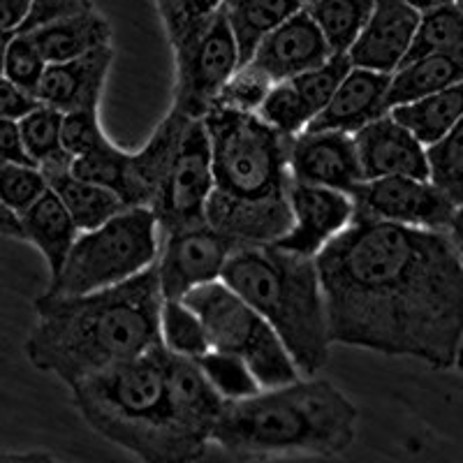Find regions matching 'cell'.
Returning a JSON list of instances; mask_svg holds the SVG:
<instances>
[{
	"mask_svg": "<svg viewBox=\"0 0 463 463\" xmlns=\"http://www.w3.org/2000/svg\"><path fill=\"white\" fill-rule=\"evenodd\" d=\"M316 262L332 343L457 366L463 262L448 230L354 218Z\"/></svg>",
	"mask_w": 463,
	"mask_h": 463,
	"instance_id": "6da1fadb",
	"label": "cell"
},
{
	"mask_svg": "<svg viewBox=\"0 0 463 463\" xmlns=\"http://www.w3.org/2000/svg\"><path fill=\"white\" fill-rule=\"evenodd\" d=\"M156 264L135 279L86 295H40L35 325L24 343L28 362L74 384L160 345L163 311Z\"/></svg>",
	"mask_w": 463,
	"mask_h": 463,
	"instance_id": "7a4b0ae2",
	"label": "cell"
},
{
	"mask_svg": "<svg viewBox=\"0 0 463 463\" xmlns=\"http://www.w3.org/2000/svg\"><path fill=\"white\" fill-rule=\"evenodd\" d=\"M213 165L206 222L237 243H274L292 225L289 144L258 114L211 107L204 116Z\"/></svg>",
	"mask_w": 463,
	"mask_h": 463,
	"instance_id": "3957f363",
	"label": "cell"
},
{
	"mask_svg": "<svg viewBox=\"0 0 463 463\" xmlns=\"http://www.w3.org/2000/svg\"><path fill=\"white\" fill-rule=\"evenodd\" d=\"M359 412L326 380H292L239 401H225L211 442L243 461L338 457L353 448Z\"/></svg>",
	"mask_w": 463,
	"mask_h": 463,
	"instance_id": "277c9868",
	"label": "cell"
},
{
	"mask_svg": "<svg viewBox=\"0 0 463 463\" xmlns=\"http://www.w3.org/2000/svg\"><path fill=\"white\" fill-rule=\"evenodd\" d=\"M70 394L81 420L132 457L146 463L202 458L174 420L163 343L81 380Z\"/></svg>",
	"mask_w": 463,
	"mask_h": 463,
	"instance_id": "5b68a950",
	"label": "cell"
},
{
	"mask_svg": "<svg viewBox=\"0 0 463 463\" xmlns=\"http://www.w3.org/2000/svg\"><path fill=\"white\" fill-rule=\"evenodd\" d=\"M221 280L274 326L299 373L325 369L332 336L316 258L279 243H239Z\"/></svg>",
	"mask_w": 463,
	"mask_h": 463,
	"instance_id": "8992f818",
	"label": "cell"
},
{
	"mask_svg": "<svg viewBox=\"0 0 463 463\" xmlns=\"http://www.w3.org/2000/svg\"><path fill=\"white\" fill-rule=\"evenodd\" d=\"M160 241L156 213L146 206H128L100 227L81 232L47 292L72 297L126 283L156 264Z\"/></svg>",
	"mask_w": 463,
	"mask_h": 463,
	"instance_id": "52a82bcc",
	"label": "cell"
},
{
	"mask_svg": "<svg viewBox=\"0 0 463 463\" xmlns=\"http://www.w3.org/2000/svg\"><path fill=\"white\" fill-rule=\"evenodd\" d=\"M184 301L204 322L211 347L239 354L253 369L262 390L301 378L274 326L227 283L200 285Z\"/></svg>",
	"mask_w": 463,
	"mask_h": 463,
	"instance_id": "ba28073f",
	"label": "cell"
},
{
	"mask_svg": "<svg viewBox=\"0 0 463 463\" xmlns=\"http://www.w3.org/2000/svg\"><path fill=\"white\" fill-rule=\"evenodd\" d=\"M172 49L176 63L172 107L190 118H204L225 81L241 65L227 16L218 10Z\"/></svg>",
	"mask_w": 463,
	"mask_h": 463,
	"instance_id": "9c48e42d",
	"label": "cell"
},
{
	"mask_svg": "<svg viewBox=\"0 0 463 463\" xmlns=\"http://www.w3.org/2000/svg\"><path fill=\"white\" fill-rule=\"evenodd\" d=\"M211 193H213V165H211L209 132L204 118H193L185 128L179 151L174 156L163 195L153 209L160 222V232L167 234L184 227L204 225Z\"/></svg>",
	"mask_w": 463,
	"mask_h": 463,
	"instance_id": "30bf717a",
	"label": "cell"
},
{
	"mask_svg": "<svg viewBox=\"0 0 463 463\" xmlns=\"http://www.w3.org/2000/svg\"><path fill=\"white\" fill-rule=\"evenodd\" d=\"M350 195L357 211L354 218L449 232L457 213V204L431 179L383 176L362 181Z\"/></svg>",
	"mask_w": 463,
	"mask_h": 463,
	"instance_id": "8fae6325",
	"label": "cell"
},
{
	"mask_svg": "<svg viewBox=\"0 0 463 463\" xmlns=\"http://www.w3.org/2000/svg\"><path fill=\"white\" fill-rule=\"evenodd\" d=\"M239 243L209 222L163 234L156 260L165 299H184L188 292L222 279V269Z\"/></svg>",
	"mask_w": 463,
	"mask_h": 463,
	"instance_id": "7c38bea8",
	"label": "cell"
},
{
	"mask_svg": "<svg viewBox=\"0 0 463 463\" xmlns=\"http://www.w3.org/2000/svg\"><path fill=\"white\" fill-rule=\"evenodd\" d=\"M289 209H292V225L274 243L308 258H317L322 248L336 239L357 216L350 193L301 184L295 179L289 185Z\"/></svg>",
	"mask_w": 463,
	"mask_h": 463,
	"instance_id": "4fadbf2b",
	"label": "cell"
},
{
	"mask_svg": "<svg viewBox=\"0 0 463 463\" xmlns=\"http://www.w3.org/2000/svg\"><path fill=\"white\" fill-rule=\"evenodd\" d=\"M289 172L301 184L353 193L364 181L354 135L308 128L289 144Z\"/></svg>",
	"mask_w": 463,
	"mask_h": 463,
	"instance_id": "5bb4252c",
	"label": "cell"
},
{
	"mask_svg": "<svg viewBox=\"0 0 463 463\" xmlns=\"http://www.w3.org/2000/svg\"><path fill=\"white\" fill-rule=\"evenodd\" d=\"M165 375H167L169 403L176 427L195 448V452L204 457L225 399L202 373L197 359L174 354L167 347H165Z\"/></svg>",
	"mask_w": 463,
	"mask_h": 463,
	"instance_id": "9a60e30c",
	"label": "cell"
},
{
	"mask_svg": "<svg viewBox=\"0 0 463 463\" xmlns=\"http://www.w3.org/2000/svg\"><path fill=\"white\" fill-rule=\"evenodd\" d=\"M354 144L364 181L383 176L431 179L427 146L412 135V130L396 121L390 111L359 128L354 132Z\"/></svg>",
	"mask_w": 463,
	"mask_h": 463,
	"instance_id": "2e32d148",
	"label": "cell"
},
{
	"mask_svg": "<svg viewBox=\"0 0 463 463\" xmlns=\"http://www.w3.org/2000/svg\"><path fill=\"white\" fill-rule=\"evenodd\" d=\"M420 16L408 0H373L369 22L347 52L353 65L394 74L408 56Z\"/></svg>",
	"mask_w": 463,
	"mask_h": 463,
	"instance_id": "e0dca14e",
	"label": "cell"
},
{
	"mask_svg": "<svg viewBox=\"0 0 463 463\" xmlns=\"http://www.w3.org/2000/svg\"><path fill=\"white\" fill-rule=\"evenodd\" d=\"M329 56L332 49L326 44L320 26L308 14V10L301 7L264 37L255 49L250 63L262 68L274 81H283L306 70L317 68Z\"/></svg>",
	"mask_w": 463,
	"mask_h": 463,
	"instance_id": "ac0fdd59",
	"label": "cell"
},
{
	"mask_svg": "<svg viewBox=\"0 0 463 463\" xmlns=\"http://www.w3.org/2000/svg\"><path fill=\"white\" fill-rule=\"evenodd\" d=\"M193 121L190 116L181 114L179 109H169L160 126L153 130L148 142L139 151L130 153L128 158L126 174V193L123 200L128 206H146L156 209L163 188L167 184V176L172 172L174 156L179 151V144L184 139V132L188 123Z\"/></svg>",
	"mask_w": 463,
	"mask_h": 463,
	"instance_id": "d6986e66",
	"label": "cell"
},
{
	"mask_svg": "<svg viewBox=\"0 0 463 463\" xmlns=\"http://www.w3.org/2000/svg\"><path fill=\"white\" fill-rule=\"evenodd\" d=\"M111 63H114L111 44H102L65 63H49L37 89V100L63 114L74 109H100V98Z\"/></svg>",
	"mask_w": 463,
	"mask_h": 463,
	"instance_id": "ffe728a7",
	"label": "cell"
},
{
	"mask_svg": "<svg viewBox=\"0 0 463 463\" xmlns=\"http://www.w3.org/2000/svg\"><path fill=\"white\" fill-rule=\"evenodd\" d=\"M392 74L375 72L369 68H357L345 74V80L326 102L325 109L311 121L313 130H341L354 132L366 123L375 121L378 116L387 114V93H390ZM306 128V130H308Z\"/></svg>",
	"mask_w": 463,
	"mask_h": 463,
	"instance_id": "44dd1931",
	"label": "cell"
},
{
	"mask_svg": "<svg viewBox=\"0 0 463 463\" xmlns=\"http://www.w3.org/2000/svg\"><path fill=\"white\" fill-rule=\"evenodd\" d=\"M19 225H22L24 241L33 243L43 253L49 267V280L56 279L74 241L81 234L70 211L65 209L63 200L56 195V190L49 188L31 209L24 211L19 216Z\"/></svg>",
	"mask_w": 463,
	"mask_h": 463,
	"instance_id": "7402d4cb",
	"label": "cell"
},
{
	"mask_svg": "<svg viewBox=\"0 0 463 463\" xmlns=\"http://www.w3.org/2000/svg\"><path fill=\"white\" fill-rule=\"evenodd\" d=\"M40 47L47 63H65L72 58H80L102 44H111V24L107 16L90 5L89 10L65 16L61 22L49 24L35 33H28Z\"/></svg>",
	"mask_w": 463,
	"mask_h": 463,
	"instance_id": "603a6c76",
	"label": "cell"
},
{
	"mask_svg": "<svg viewBox=\"0 0 463 463\" xmlns=\"http://www.w3.org/2000/svg\"><path fill=\"white\" fill-rule=\"evenodd\" d=\"M463 81V44L461 47L436 52L403 63L392 74L390 93H387V107L415 102L424 95H431L440 89Z\"/></svg>",
	"mask_w": 463,
	"mask_h": 463,
	"instance_id": "cb8c5ba5",
	"label": "cell"
},
{
	"mask_svg": "<svg viewBox=\"0 0 463 463\" xmlns=\"http://www.w3.org/2000/svg\"><path fill=\"white\" fill-rule=\"evenodd\" d=\"M301 7V0H222L221 10L237 40L241 63H248L264 37Z\"/></svg>",
	"mask_w": 463,
	"mask_h": 463,
	"instance_id": "d4e9b609",
	"label": "cell"
},
{
	"mask_svg": "<svg viewBox=\"0 0 463 463\" xmlns=\"http://www.w3.org/2000/svg\"><path fill=\"white\" fill-rule=\"evenodd\" d=\"M47 179L52 190H56V195L63 200L65 209L70 211V216L77 222L80 232L95 230L109 218H114L116 213L128 209L118 193L100 184H93V181L74 176L70 167L47 174Z\"/></svg>",
	"mask_w": 463,
	"mask_h": 463,
	"instance_id": "484cf974",
	"label": "cell"
},
{
	"mask_svg": "<svg viewBox=\"0 0 463 463\" xmlns=\"http://www.w3.org/2000/svg\"><path fill=\"white\" fill-rule=\"evenodd\" d=\"M390 114L412 130L424 146H431L463 118V81L424 95L415 102L394 107Z\"/></svg>",
	"mask_w": 463,
	"mask_h": 463,
	"instance_id": "4316f807",
	"label": "cell"
},
{
	"mask_svg": "<svg viewBox=\"0 0 463 463\" xmlns=\"http://www.w3.org/2000/svg\"><path fill=\"white\" fill-rule=\"evenodd\" d=\"M19 128L28 156L44 174L72 165V156L63 148V111L40 102L19 121Z\"/></svg>",
	"mask_w": 463,
	"mask_h": 463,
	"instance_id": "83f0119b",
	"label": "cell"
},
{
	"mask_svg": "<svg viewBox=\"0 0 463 463\" xmlns=\"http://www.w3.org/2000/svg\"><path fill=\"white\" fill-rule=\"evenodd\" d=\"M304 7L320 26L332 53H347L369 22L373 0H313Z\"/></svg>",
	"mask_w": 463,
	"mask_h": 463,
	"instance_id": "f1b7e54d",
	"label": "cell"
},
{
	"mask_svg": "<svg viewBox=\"0 0 463 463\" xmlns=\"http://www.w3.org/2000/svg\"><path fill=\"white\" fill-rule=\"evenodd\" d=\"M160 341L169 353L181 357L197 359L211 350L209 334L197 316L184 299H165L160 311Z\"/></svg>",
	"mask_w": 463,
	"mask_h": 463,
	"instance_id": "f546056e",
	"label": "cell"
},
{
	"mask_svg": "<svg viewBox=\"0 0 463 463\" xmlns=\"http://www.w3.org/2000/svg\"><path fill=\"white\" fill-rule=\"evenodd\" d=\"M463 44V10L457 3L449 5L431 7L424 10L420 16L412 44L408 49L403 63H411L415 58L429 56L436 52H448V49L461 47Z\"/></svg>",
	"mask_w": 463,
	"mask_h": 463,
	"instance_id": "4dcf8cb0",
	"label": "cell"
},
{
	"mask_svg": "<svg viewBox=\"0 0 463 463\" xmlns=\"http://www.w3.org/2000/svg\"><path fill=\"white\" fill-rule=\"evenodd\" d=\"M197 364H200L206 380L213 384V390L225 401L248 399V396L258 394L262 390V384L255 378L253 369L239 354L211 347L209 353L197 357Z\"/></svg>",
	"mask_w": 463,
	"mask_h": 463,
	"instance_id": "1f68e13d",
	"label": "cell"
},
{
	"mask_svg": "<svg viewBox=\"0 0 463 463\" xmlns=\"http://www.w3.org/2000/svg\"><path fill=\"white\" fill-rule=\"evenodd\" d=\"M429 176L458 206H463V118L436 144L427 146Z\"/></svg>",
	"mask_w": 463,
	"mask_h": 463,
	"instance_id": "d6a6232c",
	"label": "cell"
},
{
	"mask_svg": "<svg viewBox=\"0 0 463 463\" xmlns=\"http://www.w3.org/2000/svg\"><path fill=\"white\" fill-rule=\"evenodd\" d=\"M258 116L285 137H297L313 121V114L308 111L306 102L301 100V95L297 93L292 80L276 81L271 86L267 100L258 109Z\"/></svg>",
	"mask_w": 463,
	"mask_h": 463,
	"instance_id": "836d02e7",
	"label": "cell"
},
{
	"mask_svg": "<svg viewBox=\"0 0 463 463\" xmlns=\"http://www.w3.org/2000/svg\"><path fill=\"white\" fill-rule=\"evenodd\" d=\"M350 70H353V61H350L347 53H332L317 68L306 70V72L292 77V84H295L297 93L301 95V100L306 102L308 111L313 114V118L325 109L326 102L332 100V95L336 93V89Z\"/></svg>",
	"mask_w": 463,
	"mask_h": 463,
	"instance_id": "e575fe53",
	"label": "cell"
},
{
	"mask_svg": "<svg viewBox=\"0 0 463 463\" xmlns=\"http://www.w3.org/2000/svg\"><path fill=\"white\" fill-rule=\"evenodd\" d=\"M274 84L276 81L262 68L248 61V63H241L232 72V77L225 81L221 93H218L213 107L258 114V109L267 100L269 90H271Z\"/></svg>",
	"mask_w": 463,
	"mask_h": 463,
	"instance_id": "d590c367",
	"label": "cell"
},
{
	"mask_svg": "<svg viewBox=\"0 0 463 463\" xmlns=\"http://www.w3.org/2000/svg\"><path fill=\"white\" fill-rule=\"evenodd\" d=\"M52 188L47 174L37 165L5 163L0 160V202L14 213L22 216L40 197Z\"/></svg>",
	"mask_w": 463,
	"mask_h": 463,
	"instance_id": "8d00e7d4",
	"label": "cell"
},
{
	"mask_svg": "<svg viewBox=\"0 0 463 463\" xmlns=\"http://www.w3.org/2000/svg\"><path fill=\"white\" fill-rule=\"evenodd\" d=\"M128 158H130V153L118 148L116 144H111V139H107L105 144H100V146L93 148V151L84 153L80 158H72L70 172H72L74 176H80V179L93 181V184L111 188L114 193H118L123 200V193H126Z\"/></svg>",
	"mask_w": 463,
	"mask_h": 463,
	"instance_id": "74e56055",
	"label": "cell"
},
{
	"mask_svg": "<svg viewBox=\"0 0 463 463\" xmlns=\"http://www.w3.org/2000/svg\"><path fill=\"white\" fill-rule=\"evenodd\" d=\"M222 0H156L165 33L172 47L209 22L221 10Z\"/></svg>",
	"mask_w": 463,
	"mask_h": 463,
	"instance_id": "f35d334b",
	"label": "cell"
},
{
	"mask_svg": "<svg viewBox=\"0 0 463 463\" xmlns=\"http://www.w3.org/2000/svg\"><path fill=\"white\" fill-rule=\"evenodd\" d=\"M47 65V58L43 56L35 40L28 33H14L10 49H7V80L14 81L16 86H22L28 93L37 95V89H40V81H43Z\"/></svg>",
	"mask_w": 463,
	"mask_h": 463,
	"instance_id": "ab89813d",
	"label": "cell"
},
{
	"mask_svg": "<svg viewBox=\"0 0 463 463\" xmlns=\"http://www.w3.org/2000/svg\"><path fill=\"white\" fill-rule=\"evenodd\" d=\"M107 139L109 137L102 130L98 109H74L63 114V148L72 158L93 151Z\"/></svg>",
	"mask_w": 463,
	"mask_h": 463,
	"instance_id": "60d3db41",
	"label": "cell"
},
{
	"mask_svg": "<svg viewBox=\"0 0 463 463\" xmlns=\"http://www.w3.org/2000/svg\"><path fill=\"white\" fill-rule=\"evenodd\" d=\"M90 5H93L90 0H33L31 10L16 33H35L49 24L61 22L65 16L89 10Z\"/></svg>",
	"mask_w": 463,
	"mask_h": 463,
	"instance_id": "b9f144b4",
	"label": "cell"
},
{
	"mask_svg": "<svg viewBox=\"0 0 463 463\" xmlns=\"http://www.w3.org/2000/svg\"><path fill=\"white\" fill-rule=\"evenodd\" d=\"M37 105H40L37 95L28 93L22 86L7 80L5 74H0V118L22 121L24 116L31 114Z\"/></svg>",
	"mask_w": 463,
	"mask_h": 463,
	"instance_id": "7bdbcfd3",
	"label": "cell"
},
{
	"mask_svg": "<svg viewBox=\"0 0 463 463\" xmlns=\"http://www.w3.org/2000/svg\"><path fill=\"white\" fill-rule=\"evenodd\" d=\"M0 160H5V163L35 165L31 160V156H28L26 146H24L19 121L0 118Z\"/></svg>",
	"mask_w": 463,
	"mask_h": 463,
	"instance_id": "ee69618b",
	"label": "cell"
},
{
	"mask_svg": "<svg viewBox=\"0 0 463 463\" xmlns=\"http://www.w3.org/2000/svg\"><path fill=\"white\" fill-rule=\"evenodd\" d=\"M33 0H0V31L16 33L31 10Z\"/></svg>",
	"mask_w": 463,
	"mask_h": 463,
	"instance_id": "f6af8a7d",
	"label": "cell"
},
{
	"mask_svg": "<svg viewBox=\"0 0 463 463\" xmlns=\"http://www.w3.org/2000/svg\"><path fill=\"white\" fill-rule=\"evenodd\" d=\"M0 234L3 237L22 239V225H19V216H14L3 202H0Z\"/></svg>",
	"mask_w": 463,
	"mask_h": 463,
	"instance_id": "bcb514c9",
	"label": "cell"
},
{
	"mask_svg": "<svg viewBox=\"0 0 463 463\" xmlns=\"http://www.w3.org/2000/svg\"><path fill=\"white\" fill-rule=\"evenodd\" d=\"M7 461H53L49 454L44 452H31V454H0V463H7Z\"/></svg>",
	"mask_w": 463,
	"mask_h": 463,
	"instance_id": "7dc6e473",
	"label": "cell"
},
{
	"mask_svg": "<svg viewBox=\"0 0 463 463\" xmlns=\"http://www.w3.org/2000/svg\"><path fill=\"white\" fill-rule=\"evenodd\" d=\"M449 234L457 241L458 248H463V206H458L457 213H454V221L449 225Z\"/></svg>",
	"mask_w": 463,
	"mask_h": 463,
	"instance_id": "c3c4849f",
	"label": "cell"
},
{
	"mask_svg": "<svg viewBox=\"0 0 463 463\" xmlns=\"http://www.w3.org/2000/svg\"><path fill=\"white\" fill-rule=\"evenodd\" d=\"M12 37H14V33H10V31H0V74H5L7 49H10Z\"/></svg>",
	"mask_w": 463,
	"mask_h": 463,
	"instance_id": "681fc988",
	"label": "cell"
},
{
	"mask_svg": "<svg viewBox=\"0 0 463 463\" xmlns=\"http://www.w3.org/2000/svg\"><path fill=\"white\" fill-rule=\"evenodd\" d=\"M411 5H415L417 10H431V7H440V5H449V3H457V0H408Z\"/></svg>",
	"mask_w": 463,
	"mask_h": 463,
	"instance_id": "f907efd6",
	"label": "cell"
},
{
	"mask_svg": "<svg viewBox=\"0 0 463 463\" xmlns=\"http://www.w3.org/2000/svg\"><path fill=\"white\" fill-rule=\"evenodd\" d=\"M457 5H458V7H461V10H463V0H457Z\"/></svg>",
	"mask_w": 463,
	"mask_h": 463,
	"instance_id": "816d5d0a",
	"label": "cell"
},
{
	"mask_svg": "<svg viewBox=\"0 0 463 463\" xmlns=\"http://www.w3.org/2000/svg\"><path fill=\"white\" fill-rule=\"evenodd\" d=\"M301 3H304V5H308V3H313V0H301Z\"/></svg>",
	"mask_w": 463,
	"mask_h": 463,
	"instance_id": "f5cc1de1",
	"label": "cell"
},
{
	"mask_svg": "<svg viewBox=\"0 0 463 463\" xmlns=\"http://www.w3.org/2000/svg\"><path fill=\"white\" fill-rule=\"evenodd\" d=\"M461 262H463V248H461Z\"/></svg>",
	"mask_w": 463,
	"mask_h": 463,
	"instance_id": "db71d44e",
	"label": "cell"
}]
</instances>
